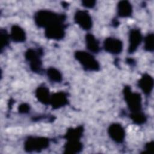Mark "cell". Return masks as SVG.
Wrapping results in <instances>:
<instances>
[{"label": "cell", "mask_w": 154, "mask_h": 154, "mask_svg": "<svg viewBox=\"0 0 154 154\" xmlns=\"http://www.w3.org/2000/svg\"><path fill=\"white\" fill-rule=\"evenodd\" d=\"M34 19L35 24L38 27L46 28L54 22L58 21L64 22L66 19V15L56 13L49 10H40L35 13Z\"/></svg>", "instance_id": "1"}, {"label": "cell", "mask_w": 154, "mask_h": 154, "mask_svg": "<svg viewBox=\"0 0 154 154\" xmlns=\"http://www.w3.org/2000/svg\"><path fill=\"white\" fill-rule=\"evenodd\" d=\"M123 94L131 113L142 111V99L141 94L137 92H133L129 86H125Z\"/></svg>", "instance_id": "2"}, {"label": "cell", "mask_w": 154, "mask_h": 154, "mask_svg": "<svg viewBox=\"0 0 154 154\" xmlns=\"http://www.w3.org/2000/svg\"><path fill=\"white\" fill-rule=\"evenodd\" d=\"M76 60L81 64L86 71H98L100 64L93 55L84 51H77L75 52Z\"/></svg>", "instance_id": "3"}, {"label": "cell", "mask_w": 154, "mask_h": 154, "mask_svg": "<svg viewBox=\"0 0 154 154\" xmlns=\"http://www.w3.org/2000/svg\"><path fill=\"white\" fill-rule=\"evenodd\" d=\"M42 50L29 48L25 53V57L29 64L30 69L34 73H41L43 71L42 56Z\"/></svg>", "instance_id": "4"}, {"label": "cell", "mask_w": 154, "mask_h": 154, "mask_svg": "<svg viewBox=\"0 0 154 154\" xmlns=\"http://www.w3.org/2000/svg\"><path fill=\"white\" fill-rule=\"evenodd\" d=\"M49 140L43 137H28L24 143V149L27 152H40L48 147Z\"/></svg>", "instance_id": "5"}, {"label": "cell", "mask_w": 154, "mask_h": 154, "mask_svg": "<svg viewBox=\"0 0 154 154\" xmlns=\"http://www.w3.org/2000/svg\"><path fill=\"white\" fill-rule=\"evenodd\" d=\"M66 25L64 21H58L45 28V35L49 39L60 40L65 36Z\"/></svg>", "instance_id": "6"}, {"label": "cell", "mask_w": 154, "mask_h": 154, "mask_svg": "<svg viewBox=\"0 0 154 154\" xmlns=\"http://www.w3.org/2000/svg\"><path fill=\"white\" fill-rule=\"evenodd\" d=\"M74 20L76 23H77L84 30H90L92 27V19L87 10H77L75 13Z\"/></svg>", "instance_id": "7"}, {"label": "cell", "mask_w": 154, "mask_h": 154, "mask_svg": "<svg viewBox=\"0 0 154 154\" xmlns=\"http://www.w3.org/2000/svg\"><path fill=\"white\" fill-rule=\"evenodd\" d=\"M103 48L107 52L117 55L122 51L123 43L119 38L108 37L103 42Z\"/></svg>", "instance_id": "8"}, {"label": "cell", "mask_w": 154, "mask_h": 154, "mask_svg": "<svg viewBox=\"0 0 154 154\" xmlns=\"http://www.w3.org/2000/svg\"><path fill=\"white\" fill-rule=\"evenodd\" d=\"M108 133L110 138L117 143H122L125 140V131L120 123H114L110 125Z\"/></svg>", "instance_id": "9"}, {"label": "cell", "mask_w": 154, "mask_h": 154, "mask_svg": "<svg viewBox=\"0 0 154 154\" xmlns=\"http://www.w3.org/2000/svg\"><path fill=\"white\" fill-rule=\"evenodd\" d=\"M142 34L139 29H131L129 35L128 52L133 54L138 49L142 41Z\"/></svg>", "instance_id": "10"}, {"label": "cell", "mask_w": 154, "mask_h": 154, "mask_svg": "<svg viewBox=\"0 0 154 154\" xmlns=\"http://www.w3.org/2000/svg\"><path fill=\"white\" fill-rule=\"evenodd\" d=\"M69 103L67 94L64 91H58L51 96L49 104L54 109H59Z\"/></svg>", "instance_id": "11"}, {"label": "cell", "mask_w": 154, "mask_h": 154, "mask_svg": "<svg viewBox=\"0 0 154 154\" xmlns=\"http://www.w3.org/2000/svg\"><path fill=\"white\" fill-rule=\"evenodd\" d=\"M153 78L149 74L145 73L139 79L138 86L145 94L149 95L153 90Z\"/></svg>", "instance_id": "12"}, {"label": "cell", "mask_w": 154, "mask_h": 154, "mask_svg": "<svg viewBox=\"0 0 154 154\" xmlns=\"http://www.w3.org/2000/svg\"><path fill=\"white\" fill-rule=\"evenodd\" d=\"M117 11L119 17H128L132 13V6L128 1H121L117 4Z\"/></svg>", "instance_id": "13"}, {"label": "cell", "mask_w": 154, "mask_h": 154, "mask_svg": "<svg viewBox=\"0 0 154 154\" xmlns=\"http://www.w3.org/2000/svg\"><path fill=\"white\" fill-rule=\"evenodd\" d=\"M10 37L13 42L16 43H22L26 40L25 31L20 26L17 25H14L11 28Z\"/></svg>", "instance_id": "14"}, {"label": "cell", "mask_w": 154, "mask_h": 154, "mask_svg": "<svg viewBox=\"0 0 154 154\" xmlns=\"http://www.w3.org/2000/svg\"><path fill=\"white\" fill-rule=\"evenodd\" d=\"M35 97L38 100L43 104L49 105L51 96L49 88L45 85H40L35 90Z\"/></svg>", "instance_id": "15"}, {"label": "cell", "mask_w": 154, "mask_h": 154, "mask_svg": "<svg viewBox=\"0 0 154 154\" xmlns=\"http://www.w3.org/2000/svg\"><path fill=\"white\" fill-rule=\"evenodd\" d=\"M82 143L80 141V140H67L64 146V153H77L82 150Z\"/></svg>", "instance_id": "16"}, {"label": "cell", "mask_w": 154, "mask_h": 154, "mask_svg": "<svg viewBox=\"0 0 154 154\" xmlns=\"http://www.w3.org/2000/svg\"><path fill=\"white\" fill-rule=\"evenodd\" d=\"M85 43L87 48L91 52L96 54L100 51L99 42L92 34L88 33L86 34Z\"/></svg>", "instance_id": "17"}, {"label": "cell", "mask_w": 154, "mask_h": 154, "mask_svg": "<svg viewBox=\"0 0 154 154\" xmlns=\"http://www.w3.org/2000/svg\"><path fill=\"white\" fill-rule=\"evenodd\" d=\"M84 128L82 126H79L75 128H70L67 131L64 135L66 140H80L82 136Z\"/></svg>", "instance_id": "18"}, {"label": "cell", "mask_w": 154, "mask_h": 154, "mask_svg": "<svg viewBox=\"0 0 154 154\" xmlns=\"http://www.w3.org/2000/svg\"><path fill=\"white\" fill-rule=\"evenodd\" d=\"M46 75L49 79L53 82H61L63 80V76L61 72L54 67H49L47 69Z\"/></svg>", "instance_id": "19"}, {"label": "cell", "mask_w": 154, "mask_h": 154, "mask_svg": "<svg viewBox=\"0 0 154 154\" xmlns=\"http://www.w3.org/2000/svg\"><path fill=\"white\" fill-rule=\"evenodd\" d=\"M130 118L133 122L137 125H143L147 120L146 116L143 112H142V111L131 113Z\"/></svg>", "instance_id": "20"}, {"label": "cell", "mask_w": 154, "mask_h": 154, "mask_svg": "<svg viewBox=\"0 0 154 154\" xmlns=\"http://www.w3.org/2000/svg\"><path fill=\"white\" fill-rule=\"evenodd\" d=\"M154 35L153 33L148 34L144 38V48L146 51L152 52L154 49Z\"/></svg>", "instance_id": "21"}, {"label": "cell", "mask_w": 154, "mask_h": 154, "mask_svg": "<svg viewBox=\"0 0 154 154\" xmlns=\"http://www.w3.org/2000/svg\"><path fill=\"white\" fill-rule=\"evenodd\" d=\"M0 37H1V51L2 52L3 49L6 48L8 45L10 37V35H8L7 31L4 29H1Z\"/></svg>", "instance_id": "22"}, {"label": "cell", "mask_w": 154, "mask_h": 154, "mask_svg": "<svg viewBox=\"0 0 154 154\" xmlns=\"http://www.w3.org/2000/svg\"><path fill=\"white\" fill-rule=\"evenodd\" d=\"M30 110V106L28 104L23 103L20 104L18 107V111L21 114H26L29 112Z\"/></svg>", "instance_id": "23"}, {"label": "cell", "mask_w": 154, "mask_h": 154, "mask_svg": "<svg viewBox=\"0 0 154 154\" xmlns=\"http://www.w3.org/2000/svg\"><path fill=\"white\" fill-rule=\"evenodd\" d=\"M96 2L95 1H93V0H85V1H82L81 2L82 5L85 8H93L95 5H96Z\"/></svg>", "instance_id": "24"}, {"label": "cell", "mask_w": 154, "mask_h": 154, "mask_svg": "<svg viewBox=\"0 0 154 154\" xmlns=\"http://www.w3.org/2000/svg\"><path fill=\"white\" fill-rule=\"evenodd\" d=\"M153 149H154V144L153 142L151 141L148 143H147L145 146V152H147L149 153H152L153 152Z\"/></svg>", "instance_id": "25"}]
</instances>
